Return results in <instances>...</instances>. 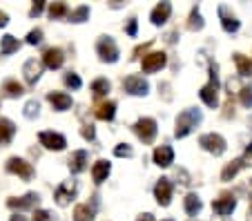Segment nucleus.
<instances>
[{
	"label": "nucleus",
	"instance_id": "1",
	"mask_svg": "<svg viewBox=\"0 0 252 221\" xmlns=\"http://www.w3.org/2000/svg\"><path fill=\"white\" fill-rule=\"evenodd\" d=\"M201 119H203V114H201L199 110H194V107H190V110H183L181 114L176 116L174 136H176V139H183V136H188L196 127V125L201 123Z\"/></svg>",
	"mask_w": 252,
	"mask_h": 221
},
{
	"label": "nucleus",
	"instance_id": "2",
	"mask_svg": "<svg viewBox=\"0 0 252 221\" xmlns=\"http://www.w3.org/2000/svg\"><path fill=\"white\" fill-rule=\"evenodd\" d=\"M199 96L208 107L219 105V74H217V65L214 63H210V81L201 87Z\"/></svg>",
	"mask_w": 252,
	"mask_h": 221
},
{
	"label": "nucleus",
	"instance_id": "3",
	"mask_svg": "<svg viewBox=\"0 0 252 221\" xmlns=\"http://www.w3.org/2000/svg\"><path fill=\"white\" fill-rule=\"evenodd\" d=\"M134 132H136V136L143 141V143H152L154 139H157V121L150 119V116H143V119H138L136 123H134Z\"/></svg>",
	"mask_w": 252,
	"mask_h": 221
},
{
	"label": "nucleus",
	"instance_id": "4",
	"mask_svg": "<svg viewBox=\"0 0 252 221\" xmlns=\"http://www.w3.org/2000/svg\"><path fill=\"white\" fill-rule=\"evenodd\" d=\"M96 52H98L103 63H116L119 61V45L114 43L112 36H100L96 43Z\"/></svg>",
	"mask_w": 252,
	"mask_h": 221
},
{
	"label": "nucleus",
	"instance_id": "5",
	"mask_svg": "<svg viewBox=\"0 0 252 221\" xmlns=\"http://www.w3.org/2000/svg\"><path fill=\"white\" fill-rule=\"evenodd\" d=\"M199 145L203 150H208L210 154H214V157H219V154L225 152V148H228V143H225V139L221 134H214V132H210V134H203L199 139Z\"/></svg>",
	"mask_w": 252,
	"mask_h": 221
},
{
	"label": "nucleus",
	"instance_id": "6",
	"mask_svg": "<svg viewBox=\"0 0 252 221\" xmlns=\"http://www.w3.org/2000/svg\"><path fill=\"white\" fill-rule=\"evenodd\" d=\"M167 65V56L165 52H152L148 54V56H143V74H154V72H161L163 67Z\"/></svg>",
	"mask_w": 252,
	"mask_h": 221
},
{
	"label": "nucleus",
	"instance_id": "7",
	"mask_svg": "<svg viewBox=\"0 0 252 221\" xmlns=\"http://www.w3.org/2000/svg\"><path fill=\"white\" fill-rule=\"evenodd\" d=\"M7 172L18 174V177L25 179V181H32L33 174H36L32 168V163H27L25 159H18V157H11V159L7 161Z\"/></svg>",
	"mask_w": 252,
	"mask_h": 221
},
{
	"label": "nucleus",
	"instance_id": "8",
	"mask_svg": "<svg viewBox=\"0 0 252 221\" xmlns=\"http://www.w3.org/2000/svg\"><path fill=\"white\" fill-rule=\"evenodd\" d=\"M123 90L127 92V94H132V96H145L150 90L148 81L143 76H136V74H132V76H127L123 81Z\"/></svg>",
	"mask_w": 252,
	"mask_h": 221
},
{
	"label": "nucleus",
	"instance_id": "9",
	"mask_svg": "<svg viewBox=\"0 0 252 221\" xmlns=\"http://www.w3.org/2000/svg\"><path fill=\"white\" fill-rule=\"evenodd\" d=\"M76 190H78V186H76V181H65V183H61V186L56 188V192H54V199H56V203L58 206H69V201L74 197H76Z\"/></svg>",
	"mask_w": 252,
	"mask_h": 221
},
{
	"label": "nucleus",
	"instance_id": "10",
	"mask_svg": "<svg viewBox=\"0 0 252 221\" xmlns=\"http://www.w3.org/2000/svg\"><path fill=\"white\" fill-rule=\"evenodd\" d=\"M38 141H40V145H45L47 150H56V152L65 150V145H67V139L63 134H58V132H40Z\"/></svg>",
	"mask_w": 252,
	"mask_h": 221
},
{
	"label": "nucleus",
	"instance_id": "11",
	"mask_svg": "<svg viewBox=\"0 0 252 221\" xmlns=\"http://www.w3.org/2000/svg\"><path fill=\"white\" fill-rule=\"evenodd\" d=\"M237 208V201H234V194L232 192H223L217 201H212V210L221 217H228L232 215V210Z\"/></svg>",
	"mask_w": 252,
	"mask_h": 221
},
{
	"label": "nucleus",
	"instance_id": "12",
	"mask_svg": "<svg viewBox=\"0 0 252 221\" xmlns=\"http://www.w3.org/2000/svg\"><path fill=\"white\" fill-rule=\"evenodd\" d=\"M38 203H40V197L36 192H29L20 199H16V197L7 199V206H9L11 210H29V208H36Z\"/></svg>",
	"mask_w": 252,
	"mask_h": 221
},
{
	"label": "nucleus",
	"instance_id": "13",
	"mask_svg": "<svg viewBox=\"0 0 252 221\" xmlns=\"http://www.w3.org/2000/svg\"><path fill=\"white\" fill-rule=\"evenodd\" d=\"M154 197H157L158 206H170L172 201V183L170 179H158L154 186Z\"/></svg>",
	"mask_w": 252,
	"mask_h": 221
},
{
	"label": "nucleus",
	"instance_id": "14",
	"mask_svg": "<svg viewBox=\"0 0 252 221\" xmlns=\"http://www.w3.org/2000/svg\"><path fill=\"white\" fill-rule=\"evenodd\" d=\"M23 74H25L27 85H36V83H38V78H40V74H43V63L36 61V58H29V61L25 63Z\"/></svg>",
	"mask_w": 252,
	"mask_h": 221
},
{
	"label": "nucleus",
	"instance_id": "15",
	"mask_svg": "<svg viewBox=\"0 0 252 221\" xmlns=\"http://www.w3.org/2000/svg\"><path fill=\"white\" fill-rule=\"evenodd\" d=\"M152 159L158 168H170V165L174 163V150H172L170 145H158V148L154 150Z\"/></svg>",
	"mask_w": 252,
	"mask_h": 221
},
{
	"label": "nucleus",
	"instance_id": "16",
	"mask_svg": "<svg viewBox=\"0 0 252 221\" xmlns=\"http://www.w3.org/2000/svg\"><path fill=\"white\" fill-rule=\"evenodd\" d=\"M63 63H65V54H63V49H58V47L45 49V54H43V65L45 67L58 69V67H63Z\"/></svg>",
	"mask_w": 252,
	"mask_h": 221
},
{
	"label": "nucleus",
	"instance_id": "17",
	"mask_svg": "<svg viewBox=\"0 0 252 221\" xmlns=\"http://www.w3.org/2000/svg\"><path fill=\"white\" fill-rule=\"evenodd\" d=\"M219 18H221V25H223V29L228 32V34H234V32H239V27H241V23L237 20V16L230 14V9L225 5L219 7Z\"/></svg>",
	"mask_w": 252,
	"mask_h": 221
},
{
	"label": "nucleus",
	"instance_id": "18",
	"mask_svg": "<svg viewBox=\"0 0 252 221\" xmlns=\"http://www.w3.org/2000/svg\"><path fill=\"white\" fill-rule=\"evenodd\" d=\"M47 101L54 105V110L58 112H65L71 107V96L69 94H65V92H49L47 94Z\"/></svg>",
	"mask_w": 252,
	"mask_h": 221
},
{
	"label": "nucleus",
	"instance_id": "19",
	"mask_svg": "<svg viewBox=\"0 0 252 221\" xmlns=\"http://www.w3.org/2000/svg\"><path fill=\"white\" fill-rule=\"evenodd\" d=\"M16 134V125L14 121L5 119V116H0V145H9L11 139Z\"/></svg>",
	"mask_w": 252,
	"mask_h": 221
},
{
	"label": "nucleus",
	"instance_id": "20",
	"mask_svg": "<svg viewBox=\"0 0 252 221\" xmlns=\"http://www.w3.org/2000/svg\"><path fill=\"white\" fill-rule=\"evenodd\" d=\"M170 14H172V5L170 2H161V5H157L152 9V14H150V20H152V25H163L167 18H170Z\"/></svg>",
	"mask_w": 252,
	"mask_h": 221
},
{
	"label": "nucleus",
	"instance_id": "21",
	"mask_svg": "<svg viewBox=\"0 0 252 221\" xmlns=\"http://www.w3.org/2000/svg\"><path fill=\"white\" fill-rule=\"evenodd\" d=\"M69 170L74 174H78V172H83L85 170V165H87V152L85 150H76V152H71V157H69Z\"/></svg>",
	"mask_w": 252,
	"mask_h": 221
},
{
	"label": "nucleus",
	"instance_id": "22",
	"mask_svg": "<svg viewBox=\"0 0 252 221\" xmlns=\"http://www.w3.org/2000/svg\"><path fill=\"white\" fill-rule=\"evenodd\" d=\"M110 170H112V165L107 163V161H96L94 168H92V179H94L96 183H103L105 179L110 177Z\"/></svg>",
	"mask_w": 252,
	"mask_h": 221
},
{
	"label": "nucleus",
	"instance_id": "23",
	"mask_svg": "<svg viewBox=\"0 0 252 221\" xmlns=\"http://www.w3.org/2000/svg\"><path fill=\"white\" fill-rule=\"evenodd\" d=\"M116 114V103L114 101H107V103H98L96 105V116L100 121H112Z\"/></svg>",
	"mask_w": 252,
	"mask_h": 221
},
{
	"label": "nucleus",
	"instance_id": "24",
	"mask_svg": "<svg viewBox=\"0 0 252 221\" xmlns=\"http://www.w3.org/2000/svg\"><path fill=\"white\" fill-rule=\"evenodd\" d=\"M183 206H186V212L190 217H196L201 212V208H203V203H201V199L196 197L194 192H190L186 199H183Z\"/></svg>",
	"mask_w": 252,
	"mask_h": 221
},
{
	"label": "nucleus",
	"instance_id": "25",
	"mask_svg": "<svg viewBox=\"0 0 252 221\" xmlns=\"http://www.w3.org/2000/svg\"><path fill=\"white\" fill-rule=\"evenodd\" d=\"M2 92H5L9 98H18V96H23L25 94V87L20 85L18 81H5L2 83Z\"/></svg>",
	"mask_w": 252,
	"mask_h": 221
},
{
	"label": "nucleus",
	"instance_id": "26",
	"mask_svg": "<svg viewBox=\"0 0 252 221\" xmlns=\"http://www.w3.org/2000/svg\"><path fill=\"white\" fill-rule=\"evenodd\" d=\"M234 63H237V69L241 76H252V61L243 54H234Z\"/></svg>",
	"mask_w": 252,
	"mask_h": 221
},
{
	"label": "nucleus",
	"instance_id": "27",
	"mask_svg": "<svg viewBox=\"0 0 252 221\" xmlns=\"http://www.w3.org/2000/svg\"><path fill=\"white\" fill-rule=\"evenodd\" d=\"M74 221H94V208L76 206L74 208Z\"/></svg>",
	"mask_w": 252,
	"mask_h": 221
},
{
	"label": "nucleus",
	"instance_id": "28",
	"mask_svg": "<svg viewBox=\"0 0 252 221\" xmlns=\"http://www.w3.org/2000/svg\"><path fill=\"white\" fill-rule=\"evenodd\" d=\"M18 47H20V43H18V38H14V36H5L2 38V43H0V54H14V52H18Z\"/></svg>",
	"mask_w": 252,
	"mask_h": 221
},
{
	"label": "nucleus",
	"instance_id": "29",
	"mask_svg": "<svg viewBox=\"0 0 252 221\" xmlns=\"http://www.w3.org/2000/svg\"><path fill=\"white\" fill-rule=\"evenodd\" d=\"M92 92H94L96 98L105 96V94L110 92V81H107V78H96V81L92 83Z\"/></svg>",
	"mask_w": 252,
	"mask_h": 221
},
{
	"label": "nucleus",
	"instance_id": "30",
	"mask_svg": "<svg viewBox=\"0 0 252 221\" xmlns=\"http://www.w3.org/2000/svg\"><path fill=\"white\" fill-rule=\"evenodd\" d=\"M241 168H243L241 159H234L230 165H225V170H223V172H221V179H223V181H230V179H234V177H237V172H239V170H241Z\"/></svg>",
	"mask_w": 252,
	"mask_h": 221
},
{
	"label": "nucleus",
	"instance_id": "31",
	"mask_svg": "<svg viewBox=\"0 0 252 221\" xmlns=\"http://www.w3.org/2000/svg\"><path fill=\"white\" fill-rule=\"evenodd\" d=\"M63 16H69L65 2H52V5H49V18L56 20V18H63Z\"/></svg>",
	"mask_w": 252,
	"mask_h": 221
},
{
	"label": "nucleus",
	"instance_id": "32",
	"mask_svg": "<svg viewBox=\"0 0 252 221\" xmlns=\"http://www.w3.org/2000/svg\"><path fill=\"white\" fill-rule=\"evenodd\" d=\"M90 18V7H78V9H74V11H69V20L71 23H85V20Z\"/></svg>",
	"mask_w": 252,
	"mask_h": 221
},
{
	"label": "nucleus",
	"instance_id": "33",
	"mask_svg": "<svg viewBox=\"0 0 252 221\" xmlns=\"http://www.w3.org/2000/svg\"><path fill=\"white\" fill-rule=\"evenodd\" d=\"M188 29H192V32H199V29H203V18H201L199 9H192L190 20H188Z\"/></svg>",
	"mask_w": 252,
	"mask_h": 221
},
{
	"label": "nucleus",
	"instance_id": "34",
	"mask_svg": "<svg viewBox=\"0 0 252 221\" xmlns=\"http://www.w3.org/2000/svg\"><path fill=\"white\" fill-rule=\"evenodd\" d=\"M239 98H241V105L243 107H252V83H250V85H243L241 87Z\"/></svg>",
	"mask_w": 252,
	"mask_h": 221
},
{
	"label": "nucleus",
	"instance_id": "35",
	"mask_svg": "<svg viewBox=\"0 0 252 221\" xmlns=\"http://www.w3.org/2000/svg\"><path fill=\"white\" fill-rule=\"evenodd\" d=\"M38 112H40L38 101H27V105H25V112H23V114L27 116V119H36V116H38Z\"/></svg>",
	"mask_w": 252,
	"mask_h": 221
},
{
	"label": "nucleus",
	"instance_id": "36",
	"mask_svg": "<svg viewBox=\"0 0 252 221\" xmlns=\"http://www.w3.org/2000/svg\"><path fill=\"white\" fill-rule=\"evenodd\" d=\"M65 85H67V87H71V90H78V87H81L83 83H81V78H78V74L67 72V74H65Z\"/></svg>",
	"mask_w": 252,
	"mask_h": 221
},
{
	"label": "nucleus",
	"instance_id": "37",
	"mask_svg": "<svg viewBox=\"0 0 252 221\" xmlns=\"http://www.w3.org/2000/svg\"><path fill=\"white\" fill-rule=\"evenodd\" d=\"M40 40H43V29L36 27V29H32V32L27 34V43L29 45H38Z\"/></svg>",
	"mask_w": 252,
	"mask_h": 221
},
{
	"label": "nucleus",
	"instance_id": "38",
	"mask_svg": "<svg viewBox=\"0 0 252 221\" xmlns=\"http://www.w3.org/2000/svg\"><path fill=\"white\" fill-rule=\"evenodd\" d=\"M114 154H116V157H132L134 150L129 148L127 143H121V145H116V148H114Z\"/></svg>",
	"mask_w": 252,
	"mask_h": 221
},
{
	"label": "nucleus",
	"instance_id": "39",
	"mask_svg": "<svg viewBox=\"0 0 252 221\" xmlns=\"http://www.w3.org/2000/svg\"><path fill=\"white\" fill-rule=\"evenodd\" d=\"M243 163V168H252V143L246 148V152H243V157H239Z\"/></svg>",
	"mask_w": 252,
	"mask_h": 221
},
{
	"label": "nucleus",
	"instance_id": "40",
	"mask_svg": "<svg viewBox=\"0 0 252 221\" xmlns=\"http://www.w3.org/2000/svg\"><path fill=\"white\" fill-rule=\"evenodd\" d=\"M33 221H54V215L49 210H36L33 212Z\"/></svg>",
	"mask_w": 252,
	"mask_h": 221
},
{
	"label": "nucleus",
	"instance_id": "41",
	"mask_svg": "<svg viewBox=\"0 0 252 221\" xmlns=\"http://www.w3.org/2000/svg\"><path fill=\"white\" fill-rule=\"evenodd\" d=\"M43 9H45V0H38V2H33V7L29 9V16H32V18H36V16L43 14Z\"/></svg>",
	"mask_w": 252,
	"mask_h": 221
},
{
	"label": "nucleus",
	"instance_id": "42",
	"mask_svg": "<svg viewBox=\"0 0 252 221\" xmlns=\"http://www.w3.org/2000/svg\"><path fill=\"white\" fill-rule=\"evenodd\" d=\"M81 134H83V139H87V141H94V136H96V132H94V125H83Z\"/></svg>",
	"mask_w": 252,
	"mask_h": 221
},
{
	"label": "nucleus",
	"instance_id": "43",
	"mask_svg": "<svg viewBox=\"0 0 252 221\" xmlns=\"http://www.w3.org/2000/svg\"><path fill=\"white\" fill-rule=\"evenodd\" d=\"M136 29H138V23H136V18H129L127 27H125V32H127V36H136Z\"/></svg>",
	"mask_w": 252,
	"mask_h": 221
},
{
	"label": "nucleus",
	"instance_id": "44",
	"mask_svg": "<svg viewBox=\"0 0 252 221\" xmlns=\"http://www.w3.org/2000/svg\"><path fill=\"white\" fill-rule=\"evenodd\" d=\"M150 45H152V43H145V45H143V47H136V49H134V58H138V56H141V54L145 52V49H148Z\"/></svg>",
	"mask_w": 252,
	"mask_h": 221
},
{
	"label": "nucleus",
	"instance_id": "45",
	"mask_svg": "<svg viewBox=\"0 0 252 221\" xmlns=\"http://www.w3.org/2000/svg\"><path fill=\"white\" fill-rule=\"evenodd\" d=\"M136 221H154V217L150 215V212H145V215H138V219Z\"/></svg>",
	"mask_w": 252,
	"mask_h": 221
},
{
	"label": "nucleus",
	"instance_id": "46",
	"mask_svg": "<svg viewBox=\"0 0 252 221\" xmlns=\"http://www.w3.org/2000/svg\"><path fill=\"white\" fill-rule=\"evenodd\" d=\"M7 23H9V18H7V14H5V11H0V27H5Z\"/></svg>",
	"mask_w": 252,
	"mask_h": 221
},
{
	"label": "nucleus",
	"instance_id": "47",
	"mask_svg": "<svg viewBox=\"0 0 252 221\" xmlns=\"http://www.w3.org/2000/svg\"><path fill=\"white\" fill-rule=\"evenodd\" d=\"M167 43H174V40H176V32H170V34H167Z\"/></svg>",
	"mask_w": 252,
	"mask_h": 221
},
{
	"label": "nucleus",
	"instance_id": "48",
	"mask_svg": "<svg viewBox=\"0 0 252 221\" xmlns=\"http://www.w3.org/2000/svg\"><path fill=\"white\" fill-rule=\"evenodd\" d=\"M9 221H27V219H25V217L23 215H14V217H11V219Z\"/></svg>",
	"mask_w": 252,
	"mask_h": 221
},
{
	"label": "nucleus",
	"instance_id": "49",
	"mask_svg": "<svg viewBox=\"0 0 252 221\" xmlns=\"http://www.w3.org/2000/svg\"><path fill=\"white\" fill-rule=\"evenodd\" d=\"M250 190H252V179H250ZM250 197H252V194H250ZM250 215H252V208H250Z\"/></svg>",
	"mask_w": 252,
	"mask_h": 221
},
{
	"label": "nucleus",
	"instance_id": "50",
	"mask_svg": "<svg viewBox=\"0 0 252 221\" xmlns=\"http://www.w3.org/2000/svg\"><path fill=\"white\" fill-rule=\"evenodd\" d=\"M165 221H172V219H165Z\"/></svg>",
	"mask_w": 252,
	"mask_h": 221
}]
</instances>
